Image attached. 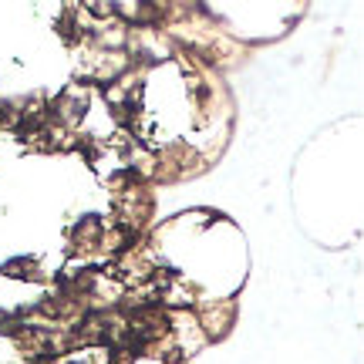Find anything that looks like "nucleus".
Returning a JSON list of instances; mask_svg holds the SVG:
<instances>
[]
</instances>
